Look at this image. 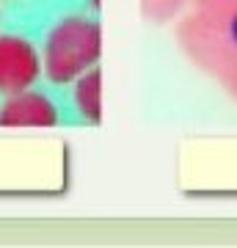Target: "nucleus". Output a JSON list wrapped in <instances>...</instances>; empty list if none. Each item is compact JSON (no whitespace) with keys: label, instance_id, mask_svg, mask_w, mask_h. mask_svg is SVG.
Instances as JSON below:
<instances>
[{"label":"nucleus","instance_id":"nucleus-1","mask_svg":"<svg viewBox=\"0 0 237 248\" xmlns=\"http://www.w3.org/2000/svg\"><path fill=\"white\" fill-rule=\"evenodd\" d=\"M179 53L237 102V3H193L176 19Z\"/></svg>","mask_w":237,"mask_h":248},{"label":"nucleus","instance_id":"nucleus-2","mask_svg":"<svg viewBox=\"0 0 237 248\" xmlns=\"http://www.w3.org/2000/svg\"><path fill=\"white\" fill-rule=\"evenodd\" d=\"M102 55V25L94 17H63L42 45V72L55 86H69Z\"/></svg>","mask_w":237,"mask_h":248},{"label":"nucleus","instance_id":"nucleus-3","mask_svg":"<svg viewBox=\"0 0 237 248\" xmlns=\"http://www.w3.org/2000/svg\"><path fill=\"white\" fill-rule=\"evenodd\" d=\"M42 75V53L25 36H0V94H17L31 89Z\"/></svg>","mask_w":237,"mask_h":248},{"label":"nucleus","instance_id":"nucleus-4","mask_svg":"<svg viewBox=\"0 0 237 248\" xmlns=\"http://www.w3.org/2000/svg\"><path fill=\"white\" fill-rule=\"evenodd\" d=\"M61 110L50 94L39 89H25L9 94L0 105V127H55Z\"/></svg>","mask_w":237,"mask_h":248},{"label":"nucleus","instance_id":"nucleus-5","mask_svg":"<svg viewBox=\"0 0 237 248\" xmlns=\"http://www.w3.org/2000/svg\"><path fill=\"white\" fill-rule=\"evenodd\" d=\"M72 105H75L80 119L91 127H97L102 122V69H99V63L86 69L80 78H75Z\"/></svg>","mask_w":237,"mask_h":248},{"label":"nucleus","instance_id":"nucleus-6","mask_svg":"<svg viewBox=\"0 0 237 248\" xmlns=\"http://www.w3.org/2000/svg\"><path fill=\"white\" fill-rule=\"evenodd\" d=\"M190 6H193V0H138L141 17L155 28L176 22Z\"/></svg>","mask_w":237,"mask_h":248},{"label":"nucleus","instance_id":"nucleus-7","mask_svg":"<svg viewBox=\"0 0 237 248\" xmlns=\"http://www.w3.org/2000/svg\"><path fill=\"white\" fill-rule=\"evenodd\" d=\"M193 3H215V0H193ZM229 3H237V0H229Z\"/></svg>","mask_w":237,"mask_h":248}]
</instances>
